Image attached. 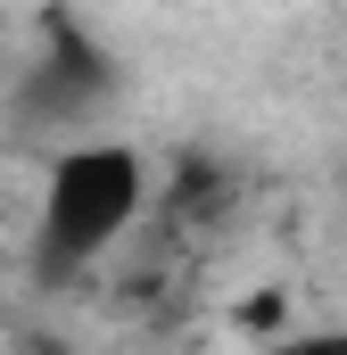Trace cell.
I'll return each mask as SVG.
<instances>
[{"label":"cell","mask_w":347,"mask_h":355,"mask_svg":"<svg viewBox=\"0 0 347 355\" xmlns=\"http://www.w3.org/2000/svg\"><path fill=\"white\" fill-rule=\"evenodd\" d=\"M141 198H149L141 149H124V141H83V149H67V157L50 166V182H42L33 265L50 272V281H67V272L99 265V257L133 232Z\"/></svg>","instance_id":"cell-1"},{"label":"cell","mask_w":347,"mask_h":355,"mask_svg":"<svg viewBox=\"0 0 347 355\" xmlns=\"http://www.w3.org/2000/svg\"><path fill=\"white\" fill-rule=\"evenodd\" d=\"M264 355H347V331H298V339H281Z\"/></svg>","instance_id":"cell-2"}]
</instances>
